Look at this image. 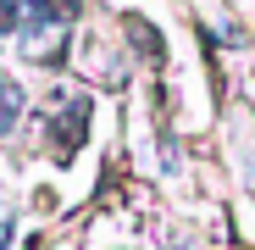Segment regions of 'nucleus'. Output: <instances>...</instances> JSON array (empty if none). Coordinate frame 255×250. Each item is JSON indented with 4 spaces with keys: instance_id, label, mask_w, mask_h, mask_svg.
Listing matches in <instances>:
<instances>
[{
    "instance_id": "nucleus-1",
    "label": "nucleus",
    "mask_w": 255,
    "mask_h": 250,
    "mask_svg": "<svg viewBox=\"0 0 255 250\" xmlns=\"http://www.w3.org/2000/svg\"><path fill=\"white\" fill-rule=\"evenodd\" d=\"M166 250H189V245H166Z\"/></svg>"
}]
</instances>
